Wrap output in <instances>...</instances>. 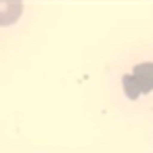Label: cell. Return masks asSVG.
<instances>
[{
	"mask_svg": "<svg viewBox=\"0 0 153 153\" xmlns=\"http://www.w3.org/2000/svg\"><path fill=\"white\" fill-rule=\"evenodd\" d=\"M124 92L128 99H138L153 90V63H138L130 76H124Z\"/></svg>",
	"mask_w": 153,
	"mask_h": 153,
	"instance_id": "obj_1",
	"label": "cell"
},
{
	"mask_svg": "<svg viewBox=\"0 0 153 153\" xmlns=\"http://www.w3.org/2000/svg\"><path fill=\"white\" fill-rule=\"evenodd\" d=\"M23 7L21 2H0V25H11L19 19Z\"/></svg>",
	"mask_w": 153,
	"mask_h": 153,
	"instance_id": "obj_2",
	"label": "cell"
}]
</instances>
